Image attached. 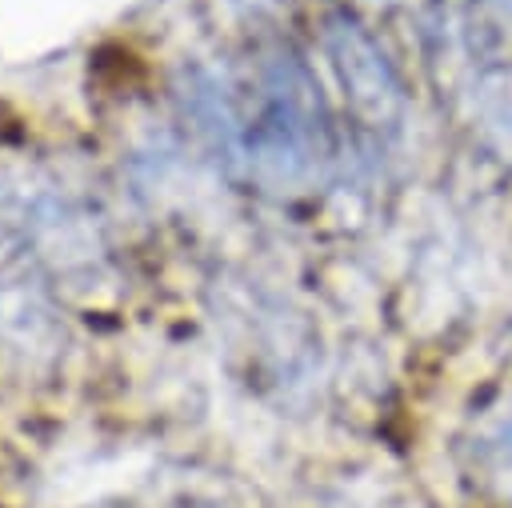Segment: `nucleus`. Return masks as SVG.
I'll list each match as a JSON object with an SVG mask.
<instances>
[{
	"label": "nucleus",
	"mask_w": 512,
	"mask_h": 508,
	"mask_svg": "<svg viewBox=\"0 0 512 508\" xmlns=\"http://www.w3.org/2000/svg\"><path fill=\"white\" fill-rule=\"evenodd\" d=\"M316 136H320V124H316L312 84L296 64H284L268 88V108L256 128V156L264 168L292 176L312 164Z\"/></svg>",
	"instance_id": "f257e3e1"
},
{
	"label": "nucleus",
	"mask_w": 512,
	"mask_h": 508,
	"mask_svg": "<svg viewBox=\"0 0 512 508\" xmlns=\"http://www.w3.org/2000/svg\"><path fill=\"white\" fill-rule=\"evenodd\" d=\"M332 56H336V68H340V80L348 88V100L352 108L368 120V124H392L400 116V84L392 76V68L384 64V56L376 52V44L352 28V24H336L332 32Z\"/></svg>",
	"instance_id": "f03ea898"
},
{
	"label": "nucleus",
	"mask_w": 512,
	"mask_h": 508,
	"mask_svg": "<svg viewBox=\"0 0 512 508\" xmlns=\"http://www.w3.org/2000/svg\"><path fill=\"white\" fill-rule=\"evenodd\" d=\"M480 100H484V120L500 132L508 148L512 144V68L488 72V80L480 84Z\"/></svg>",
	"instance_id": "7ed1b4c3"
},
{
	"label": "nucleus",
	"mask_w": 512,
	"mask_h": 508,
	"mask_svg": "<svg viewBox=\"0 0 512 508\" xmlns=\"http://www.w3.org/2000/svg\"><path fill=\"white\" fill-rule=\"evenodd\" d=\"M488 4H492V8H496L504 20H512V0H488Z\"/></svg>",
	"instance_id": "20e7f679"
}]
</instances>
